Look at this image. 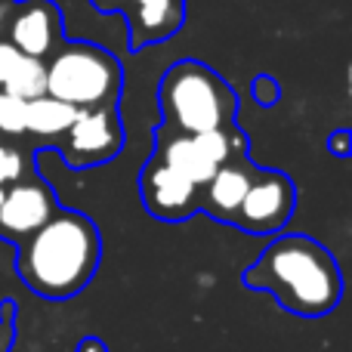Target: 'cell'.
I'll return each mask as SVG.
<instances>
[{
    "label": "cell",
    "mask_w": 352,
    "mask_h": 352,
    "mask_svg": "<svg viewBox=\"0 0 352 352\" xmlns=\"http://www.w3.org/2000/svg\"><path fill=\"white\" fill-rule=\"evenodd\" d=\"M22 170H25V161L16 148H6L0 146V186L6 182H19L22 179Z\"/></svg>",
    "instance_id": "cell-17"
},
{
    "label": "cell",
    "mask_w": 352,
    "mask_h": 352,
    "mask_svg": "<svg viewBox=\"0 0 352 352\" xmlns=\"http://www.w3.org/2000/svg\"><path fill=\"white\" fill-rule=\"evenodd\" d=\"M244 285L269 291L281 309L318 318L337 309L343 297L340 266L324 244L309 235H278L244 272Z\"/></svg>",
    "instance_id": "cell-1"
},
{
    "label": "cell",
    "mask_w": 352,
    "mask_h": 352,
    "mask_svg": "<svg viewBox=\"0 0 352 352\" xmlns=\"http://www.w3.org/2000/svg\"><path fill=\"white\" fill-rule=\"evenodd\" d=\"M331 146L337 148L334 155H346V133H337V136H331Z\"/></svg>",
    "instance_id": "cell-22"
},
{
    "label": "cell",
    "mask_w": 352,
    "mask_h": 352,
    "mask_svg": "<svg viewBox=\"0 0 352 352\" xmlns=\"http://www.w3.org/2000/svg\"><path fill=\"white\" fill-rule=\"evenodd\" d=\"M250 93H254V99L260 105H272V102H278V96H281V87L275 84L269 74H260V78L250 84Z\"/></svg>",
    "instance_id": "cell-18"
},
{
    "label": "cell",
    "mask_w": 352,
    "mask_h": 352,
    "mask_svg": "<svg viewBox=\"0 0 352 352\" xmlns=\"http://www.w3.org/2000/svg\"><path fill=\"white\" fill-rule=\"evenodd\" d=\"M0 90L12 93V96L25 99V102H31V99L43 96V93H47V65H43V59H34V56H22V59L16 62V68H12V74L6 78V84L0 87Z\"/></svg>",
    "instance_id": "cell-14"
},
{
    "label": "cell",
    "mask_w": 352,
    "mask_h": 352,
    "mask_svg": "<svg viewBox=\"0 0 352 352\" xmlns=\"http://www.w3.org/2000/svg\"><path fill=\"white\" fill-rule=\"evenodd\" d=\"M102 238L90 217L56 210L19 250V275L43 300H68L93 281Z\"/></svg>",
    "instance_id": "cell-2"
},
{
    "label": "cell",
    "mask_w": 352,
    "mask_h": 352,
    "mask_svg": "<svg viewBox=\"0 0 352 352\" xmlns=\"http://www.w3.org/2000/svg\"><path fill=\"white\" fill-rule=\"evenodd\" d=\"M161 161H164L170 170L192 179L195 186H204V182L217 173V164H213V161L195 146L192 136H186V133H176L170 140L161 142Z\"/></svg>",
    "instance_id": "cell-12"
},
{
    "label": "cell",
    "mask_w": 352,
    "mask_h": 352,
    "mask_svg": "<svg viewBox=\"0 0 352 352\" xmlns=\"http://www.w3.org/2000/svg\"><path fill=\"white\" fill-rule=\"evenodd\" d=\"M19 59H22V53H19L10 41H0V87L6 84V78L12 74V68H16Z\"/></svg>",
    "instance_id": "cell-19"
},
{
    "label": "cell",
    "mask_w": 352,
    "mask_h": 352,
    "mask_svg": "<svg viewBox=\"0 0 352 352\" xmlns=\"http://www.w3.org/2000/svg\"><path fill=\"white\" fill-rule=\"evenodd\" d=\"M254 173L256 170H248V167L235 164V161L219 164L217 173L201 186V188H207L204 198H201L204 201L201 207H204L210 217L223 219V223H232V217H235V210H238V204H241V198H244V192H248Z\"/></svg>",
    "instance_id": "cell-11"
},
{
    "label": "cell",
    "mask_w": 352,
    "mask_h": 352,
    "mask_svg": "<svg viewBox=\"0 0 352 352\" xmlns=\"http://www.w3.org/2000/svg\"><path fill=\"white\" fill-rule=\"evenodd\" d=\"M56 213V195L43 182H12L0 201V229L12 235H31Z\"/></svg>",
    "instance_id": "cell-9"
},
{
    "label": "cell",
    "mask_w": 352,
    "mask_h": 352,
    "mask_svg": "<svg viewBox=\"0 0 352 352\" xmlns=\"http://www.w3.org/2000/svg\"><path fill=\"white\" fill-rule=\"evenodd\" d=\"M124 146V130L118 118V105L80 109L72 127L62 133V158L72 167H96L111 161Z\"/></svg>",
    "instance_id": "cell-5"
},
{
    "label": "cell",
    "mask_w": 352,
    "mask_h": 352,
    "mask_svg": "<svg viewBox=\"0 0 352 352\" xmlns=\"http://www.w3.org/2000/svg\"><path fill=\"white\" fill-rule=\"evenodd\" d=\"M3 195H6V186H0V201H3Z\"/></svg>",
    "instance_id": "cell-24"
},
{
    "label": "cell",
    "mask_w": 352,
    "mask_h": 352,
    "mask_svg": "<svg viewBox=\"0 0 352 352\" xmlns=\"http://www.w3.org/2000/svg\"><path fill=\"white\" fill-rule=\"evenodd\" d=\"M78 352H109L105 346V340H99V337H84V340H78Z\"/></svg>",
    "instance_id": "cell-20"
},
{
    "label": "cell",
    "mask_w": 352,
    "mask_h": 352,
    "mask_svg": "<svg viewBox=\"0 0 352 352\" xmlns=\"http://www.w3.org/2000/svg\"><path fill=\"white\" fill-rule=\"evenodd\" d=\"M294 204H297V188L291 176L281 170H256L232 217V226L254 235H269L287 226Z\"/></svg>",
    "instance_id": "cell-6"
},
{
    "label": "cell",
    "mask_w": 352,
    "mask_h": 352,
    "mask_svg": "<svg viewBox=\"0 0 352 352\" xmlns=\"http://www.w3.org/2000/svg\"><path fill=\"white\" fill-rule=\"evenodd\" d=\"M93 6H99V10H127L130 3H136V0H90Z\"/></svg>",
    "instance_id": "cell-21"
},
{
    "label": "cell",
    "mask_w": 352,
    "mask_h": 352,
    "mask_svg": "<svg viewBox=\"0 0 352 352\" xmlns=\"http://www.w3.org/2000/svg\"><path fill=\"white\" fill-rule=\"evenodd\" d=\"M25 111H28V102H25V99L0 90V133L22 136L25 133Z\"/></svg>",
    "instance_id": "cell-16"
},
{
    "label": "cell",
    "mask_w": 352,
    "mask_h": 352,
    "mask_svg": "<svg viewBox=\"0 0 352 352\" xmlns=\"http://www.w3.org/2000/svg\"><path fill=\"white\" fill-rule=\"evenodd\" d=\"M3 16H6V10H3V0H0V25H3Z\"/></svg>",
    "instance_id": "cell-23"
},
{
    "label": "cell",
    "mask_w": 352,
    "mask_h": 352,
    "mask_svg": "<svg viewBox=\"0 0 352 352\" xmlns=\"http://www.w3.org/2000/svg\"><path fill=\"white\" fill-rule=\"evenodd\" d=\"M192 140L217 167L226 164V161H235V142H244L241 136H235V127L204 130V133H195Z\"/></svg>",
    "instance_id": "cell-15"
},
{
    "label": "cell",
    "mask_w": 352,
    "mask_h": 352,
    "mask_svg": "<svg viewBox=\"0 0 352 352\" xmlns=\"http://www.w3.org/2000/svg\"><path fill=\"white\" fill-rule=\"evenodd\" d=\"M158 99L167 127L186 136L232 127L238 115L235 90L213 68L195 59H182L167 68L158 87Z\"/></svg>",
    "instance_id": "cell-3"
},
{
    "label": "cell",
    "mask_w": 352,
    "mask_h": 352,
    "mask_svg": "<svg viewBox=\"0 0 352 352\" xmlns=\"http://www.w3.org/2000/svg\"><path fill=\"white\" fill-rule=\"evenodd\" d=\"M130 19V50H142L146 43H158L182 28V0H136L127 10Z\"/></svg>",
    "instance_id": "cell-10"
},
{
    "label": "cell",
    "mask_w": 352,
    "mask_h": 352,
    "mask_svg": "<svg viewBox=\"0 0 352 352\" xmlns=\"http://www.w3.org/2000/svg\"><path fill=\"white\" fill-rule=\"evenodd\" d=\"M62 37V16L59 6L50 0H22L10 22V43L22 56L43 59L53 53L56 41Z\"/></svg>",
    "instance_id": "cell-8"
},
{
    "label": "cell",
    "mask_w": 352,
    "mask_h": 352,
    "mask_svg": "<svg viewBox=\"0 0 352 352\" xmlns=\"http://www.w3.org/2000/svg\"><path fill=\"white\" fill-rule=\"evenodd\" d=\"M140 188H142V201H146L148 213H155L158 219H167V223L186 219L198 210L201 186H195V182L186 179L182 173L170 170L161 158L146 164Z\"/></svg>",
    "instance_id": "cell-7"
},
{
    "label": "cell",
    "mask_w": 352,
    "mask_h": 352,
    "mask_svg": "<svg viewBox=\"0 0 352 352\" xmlns=\"http://www.w3.org/2000/svg\"><path fill=\"white\" fill-rule=\"evenodd\" d=\"M121 62L96 43L62 47L47 65V96L62 99L74 109H96L118 99Z\"/></svg>",
    "instance_id": "cell-4"
},
{
    "label": "cell",
    "mask_w": 352,
    "mask_h": 352,
    "mask_svg": "<svg viewBox=\"0 0 352 352\" xmlns=\"http://www.w3.org/2000/svg\"><path fill=\"white\" fill-rule=\"evenodd\" d=\"M80 109L74 105L62 102V99L53 96H37L28 102V111H25V133H34V136H62L72 121L78 118Z\"/></svg>",
    "instance_id": "cell-13"
}]
</instances>
